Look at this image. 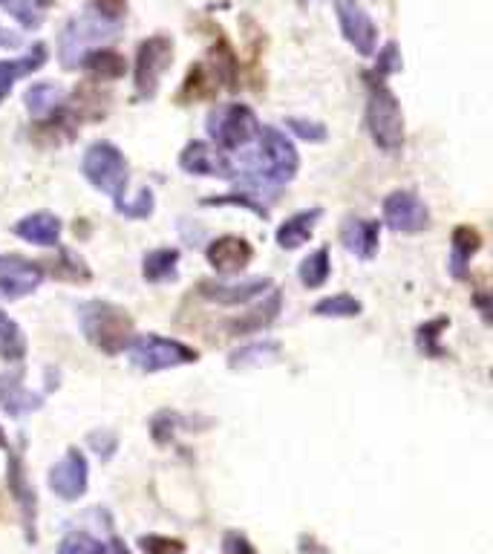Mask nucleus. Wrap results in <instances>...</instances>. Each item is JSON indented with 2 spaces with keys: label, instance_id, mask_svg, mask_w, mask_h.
I'll return each instance as SVG.
<instances>
[{
  "label": "nucleus",
  "instance_id": "nucleus-4",
  "mask_svg": "<svg viewBox=\"0 0 493 554\" xmlns=\"http://www.w3.org/2000/svg\"><path fill=\"white\" fill-rule=\"evenodd\" d=\"M81 174L87 177V182L113 197V202H119L127 194V185H130V165H127V156H124L113 142H96L84 151L81 159Z\"/></svg>",
  "mask_w": 493,
  "mask_h": 554
},
{
  "label": "nucleus",
  "instance_id": "nucleus-20",
  "mask_svg": "<svg viewBox=\"0 0 493 554\" xmlns=\"http://www.w3.org/2000/svg\"><path fill=\"white\" fill-rule=\"evenodd\" d=\"M280 306H283V295L277 289H269V295H260L243 318L231 321V332L248 335V332H260V329L272 327L277 315H280Z\"/></svg>",
  "mask_w": 493,
  "mask_h": 554
},
{
  "label": "nucleus",
  "instance_id": "nucleus-12",
  "mask_svg": "<svg viewBox=\"0 0 493 554\" xmlns=\"http://www.w3.org/2000/svg\"><path fill=\"white\" fill-rule=\"evenodd\" d=\"M179 168L191 177H214V179H231L237 165L217 148L208 142H191L185 145V151L179 153Z\"/></svg>",
  "mask_w": 493,
  "mask_h": 554
},
{
  "label": "nucleus",
  "instance_id": "nucleus-10",
  "mask_svg": "<svg viewBox=\"0 0 493 554\" xmlns=\"http://www.w3.org/2000/svg\"><path fill=\"white\" fill-rule=\"evenodd\" d=\"M272 289L269 277H246V280H202L197 292L211 303L222 306H246L254 303L260 295H266Z\"/></svg>",
  "mask_w": 493,
  "mask_h": 554
},
{
  "label": "nucleus",
  "instance_id": "nucleus-44",
  "mask_svg": "<svg viewBox=\"0 0 493 554\" xmlns=\"http://www.w3.org/2000/svg\"><path fill=\"white\" fill-rule=\"evenodd\" d=\"M0 451H12V448H9V436H6L3 425H0Z\"/></svg>",
  "mask_w": 493,
  "mask_h": 554
},
{
  "label": "nucleus",
  "instance_id": "nucleus-28",
  "mask_svg": "<svg viewBox=\"0 0 493 554\" xmlns=\"http://www.w3.org/2000/svg\"><path fill=\"white\" fill-rule=\"evenodd\" d=\"M361 301L355 295H332V298H323V301L315 303V315L321 318H355L361 315Z\"/></svg>",
  "mask_w": 493,
  "mask_h": 554
},
{
  "label": "nucleus",
  "instance_id": "nucleus-34",
  "mask_svg": "<svg viewBox=\"0 0 493 554\" xmlns=\"http://www.w3.org/2000/svg\"><path fill=\"white\" fill-rule=\"evenodd\" d=\"M286 127L295 133L297 139H303V142H315V145L326 142V136H329L326 125H321V122H312V119H300V116L286 119Z\"/></svg>",
  "mask_w": 493,
  "mask_h": 554
},
{
  "label": "nucleus",
  "instance_id": "nucleus-39",
  "mask_svg": "<svg viewBox=\"0 0 493 554\" xmlns=\"http://www.w3.org/2000/svg\"><path fill=\"white\" fill-rule=\"evenodd\" d=\"M176 422H179V419H176V413H168V410H162V413H156V416H153L150 430H153V439H156V445H165V442L171 439Z\"/></svg>",
  "mask_w": 493,
  "mask_h": 554
},
{
  "label": "nucleus",
  "instance_id": "nucleus-37",
  "mask_svg": "<svg viewBox=\"0 0 493 554\" xmlns=\"http://www.w3.org/2000/svg\"><path fill=\"white\" fill-rule=\"evenodd\" d=\"M87 442H90V448L99 454L101 462H110L113 454H116V448H119V439H116L113 430H93Z\"/></svg>",
  "mask_w": 493,
  "mask_h": 554
},
{
  "label": "nucleus",
  "instance_id": "nucleus-5",
  "mask_svg": "<svg viewBox=\"0 0 493 554\" xmlns=\"http://www.w3.org/2000/svg\"><path fill=\"white\" fill-rule=\"evenodd\" d=\"M367 127L372 133V142L381 151L395 153L404 145V113L401 104L393 96V90L378 78L370 81V99H367Z\"/></svg>",
  "mask_w": 493,
  "mask_h": 554
},
{
  "label": "nucleus",
  "instance_id": "nucleus-31",
  "mask_svg": "<svg viewBox=\"0 0 493 554\" xmlns=\"http://www.w3.org/2000/svg\"><path fill=\"white\" fill-rule=\"evenodd\" d=\"M447 318H436V321H427L424 327H419L416 332V344H419V350L424 355H430V358H436V355H442V332L447 329Z\"/></svg>",
  "mask_w": 493,
  "mask_h": 554
},
{
  "label": "nucleus",
  "instance_id": "nucleus-22",
  "mask_svg": "<svg viewBox=\"0 0 493 554\" xmlns=\"http://www.w3.org/2000/svg\"><path fill=\"white\" fill-rule=\"evenodd\" d=\"M24 104L32 119H50L52 113L64 104V90L52 81H38L24 93Z\"/></svg>",
  "mask_w": 493,
  "mask_h": 554
},
{
  "label": "nucleus",
  "instance_id": "nucleus-19",
  "mask_svg": "<svg viewBox=\"0 0 493 554\" xmlns=\"http://www.w3.org/2000/svg\"><path fill=\"white\" fill-rule=\"evenodd\" d=\"M323 217L321 208H309V211H300V214H292L289 220H283L280 228H277V234H274V240H277V246L280 249H286V252H295L300 246H306L309 243V237L315 234V226H318V220Z\"/></svg>",
  "mask_w": 493,
  "mask_h": 554
},
{
  "label": "nucleus",
  "instance_id": "nucleus-41",
  "mask_svg": "<svg viewBox=\"0 0 493 554\" xmlns=\"http://www.w3.org/2000/svg\"><path fill=\"white\" fill-rule=\"evenodd\" d=\"M401 70V55L395 50V44H387L381 55H378V64H375V76L384 78L390 76V73H398Z\"/></svg>",
  "mask_w": 493,
  "mask_h": 554
},
{
  "label": "nucleus",
  "instance_id": "nucleus-46",
  "mask_svg": "<svg viewBox=\"0 0 493 554\" xmlns=\"http://www.w3.org/2000/svg\"><path fill=\"white\" fill-rule=\"evenodd\" d=\"M0 6H3V9H6V12H9V9H12V6H15V0H0Z\"/></svg>",
  "mask_w": 493,
  "mask_h": 554
},
{
  "label": "nucleus",
  "instance_id": "nucleus-6",
  "mask_svg": "<svg viewBox=\"0 0 493 554\" xmlns=\"http://www.w3.org/2000/svg\"><path fill=\"white\" fill-rule=\"evenodd\" d=\"M208 136L222 151H243L251 148L260 136V122L248 104H225L217 107L208 122H205Z\"/></svg>",
  "mask_w": 493,
  "mask_h": 554
},
{
  "label": "nucleus",
  "instance_id": "nucleus-16",
  "mask_svg": "<svg viewBox=\"0 0 493 554\" xmlns=\"http://www.w3.org/2000/svg\"><path fill=\"white\" fill-rule=\"evenodd\" d=\"M341 243L349 254L358 260H372L381 246V226L378 220H364V217H346L341 226Z\"/></svg>",
  "mask_w": 493,
  "mask_h": 554
},
{
  "label": "nucleus",
  "instance_id": "nucleus-9",
  "mask_svg": "<svg viewBox=\"0 0 493 554\" xmlns=\"http://www.w3.org/2000/svg\"><path fill=\"white\" fill-rule=\"evenodd\" d=\"M90 485V465L87 456L78 448H67V454L61 456V462H55L50 471V488L55 497H61L64 503H78L87 494Z\"/></svg>",
  "mask_w": 493,
  "mask_h": 554
},
{
  "label": "nucleus",
  "instance_id": "nucleus-33",
  "mask_svg": "<svg viewBox=\"0 0 493 554\" xmlns=\"http://www.w3.org/2000/svg\"><path fill=\"white\" fill-rule=\"evenodd\" d=\"M153 191L150 188H142L139 194H136V200H127V197H122V200L116 202V211L119 214H124V217H130V220H145V217H150L153 214Z\"/></svg>",
  "mask_w": 493,
  "mask_h": 554
},
{
  "label": "nucleus",
  "instance_id": "nucleus-29",
  "mask_svg": "<svg viewBox=\"0 0 493 554\" xmlns=\"http://www.w3.org/2000/svg\"><path fill=\"white\" fill-rule=\"evenodd\" d=\"M58 554H107V546L101 543L99 537H93L87 531H70L61 540Z\"/></svg>",
  "mask_w": 493,
  "mask_h": 554
},
{
  "label": "nucleus",
  "instance_id": "nucleus-47",
  "mask_svg": "<svg viewBox=\"0 0 493 554\" xmlns=\"http://www.w3.org/2000/svg\"><path fill=\"white\" fill-rule=\"evenodd\" d=\"M35 6H52V0H32Z\"/></svg>",
  "mask_w": 493,
  "mask_h": 554
},
{
  "label": "nucleus",
  "instance_id": "nucleus-15",
  "mask_svg": "<svg viewBox=\"0 0 493 554\" xmlns=\"http://www.w3.org/2000/svg\"><path fill=\"white\" fill-rule=\"evenodd\" d=\"M0 407H3L6 416L24 419V416L44 407V393L26 390L24 373L21 370H9V373H0Z\"/></svg>",
  "mask_w": 493,
  "mask_h": 554
},
{
  "label": "nucleus",
  "instance_id": "nucleus-26",
  "mask_svg": "<svg viewBox=\"0 0 493 554\" xmlns=\"http://www.w3.org/2000/svg\"><path fill=\"white\" fill-rule=\"evenodd\" d=\"M329 272H332V263H329V249L321 246L315 252L309 254L300 266H297V275H300V283L306 289H321L323 283L329 280Z\"/></svg>",
  "mask_w": 493,
  "mask_h": 554
},
{
  "label": "nucleus",
  "instance_id": "nucleus-8",
  "mask_svg": "<svg viewBox=\"0 0 493 554\" xmlns=\"http://www.w3.org/2000/svg\"><path fill=\"white\" fill-rule=\"evenodd\" d=\"M384 223L398 234H421L430 228V211L416 191H393L384 197Z\"/></svg>",
  "mask_w": 493,
  "mask_h": 554
},
{
  "label": "nucleus",
  "instance_id": "nucleus-21",
  "mask_svg": "<svg viewBox=\"0 0 493 554\" xmlns=\"http://www.w3.org/2000/svg\"><path fill=\"white\" fill-rule=\"evenodd\" d=\"M482 249V234L473 226H459L453 231V249H450V272L456 280H468L470 260Z\"/></svg>",
  "mask_w": 493,
  "mask_h": 554
},
{
  "label": "nucleus",
  "instance_id": "nucleus-36",
  "mask_svg": "<svg viewBox=\"0 0 493 554\" xmlns=\"http://www.w3.org/2000/svg\"><path fill=\"white\" fill-rule=\"evenodd\" d=\"M41 280H26V277H3L0 275V298L6 301H18V298H26L38 289Z\"/></svg>",
  "mask_w": 493,
  "mask_h": 554
},
{
  "label": "nucleus",
  "instance_id": "nucleus-30",
  "mask_svg": "<svg viewBox=\"0 0 493 554\" xmlns=\"http://www.w3.org/2000/svg\"><path fill=\"white\" fill-rule=\"evenodd\" d=\"M211 58H214V78L220 84H225V87H234L237 76H240V64H237L234 52L228 50L225 44H220V47L211 50Z\"/></svg>",
  "mask_w": 493,
  "mask_h": 554
},
{
  "label": "nucleus",
  "instance_id": "nucleus-24",
  "mask_svg": "<svg viewBox=\"0 0 493 554\" xmlns=\"http://www.w3.org/2000/svg\"><path fill=\"white\" fill-rule=\"evenodd\" d=\"M81 67L93 78H101V81H116V78H122L124 73H127L124 55H119L116 50H107V47L90 52V55L81 61Z\"/></svg>",
  "mask_w": 493,
  "mask_h": 554
},
{
  "label": "nucleus",
  "instance_id": "nucleus-14",
  "mask_svg": "<svg viewBox=\"0 0 493 554\" xmlns=\"http://www.w3.org/2000/svg\"><path fill=\"white\" fill-rule=\"evenodd\" d=\"M205 260H208V266L220 277L240 275V272H246L248 263L254 260V249H251V243L243 240V237L225 234V237H217L205 249Z\"/></svg>",
  "mask_w": 493,
  "mask_h": 554
},
{
  "label": "nucleus",
  "instance_id": "nucleus-38",
  "mask_svg": "<svg viewBox=\"0 0 493 554\" xmlns=\"http://www.w3.org/2000/svg\"><path fill=\"white\" fill-rule=\"evenodd\" d=\"M202 205H243V208H251V211H254V214H257L260 220H269V211H266V208H263V205H260L257 200H251L248 194H243V197H240V194H225V197H205V200H202Z\"/></svg>",
  "mask_w": 493,
  "mask_h": 554
},
{
  "label": "nucleus",
  "instance_id": "nucleus-45",
  "mask_svg": "<svg viewBox=\"0 0 493 554\" xmlns=\"http://www.w3.org/2000/svg\"><path fill=\"white\" fill-rule=\"evenodd\" d=\"M15 41H18L15 35H9V32H3V29H0V44H15Z\"/></svg>",
  "mask_w": 493,
  "mask_h": 554
},
{
  "label": "nucleus",
  "instance_id": "nucleus-18",
  "mask_svg": "<svg viewBox=\"0 0 493 554\" xmlns=\"http://www.w3.org/2000/svg\"><path fill=\"white\" fill-rule=\"evenodd\" d=\"M50 52L47 44H32V50L21 55V58H12V61H0V104L6 101V96L12 93V87L21 81V78L32 76L35 70H41L47 64Z\"/></svg>",
  "mask_w": 493,
  "mask_h": 554
},
{
  "label": "nucleus",
  "instance_id": "nucleus-13",
  "mask_svg": "<svg viewBox=\"0 0 493 554\" xmlns=\"http://www.w3.org/2000/svg\"><path fill=\"white\" fill-rule=\"evenodd\" d=\"M6 485H9V494L15 497V503L21 508V520H24L26 540L35 543L38 534H35V520H38V497H35V488L29 485L26 477L24 459L18 454L9 451V465H6Z\"/></svg>",
  "mask_w": 493,
  "mask_h": 554
},
{
  "label": "nucleus",
  "instance_id": "nucleus-7",
  "mask_svg": "<svg viewBox=\"0 0 493 554\" xmlns=\"http://www.w3.org/2000/svg\"><path fill=\"white\" fill-rule=\"evenodd\" d=\"M173 61V41L165 38V35H153L148 41L139 44V52H136V70H133V78H136V90L142 99H153L159 84H162V76L165 70L171 67Z\"/></svg>",
  "mask_w": 493,
  "mask_h": 554
},
{
  "label": "nucleus",
  "instance_id": "nucleus-23",
  "mask_svg": "<svg viewBox=\"0 0 493 554\" xmlns=\"http://www.w3.org/2000/svg\"><path fill=\"white\" fill-rule=\"evenodd\" d=\"M179 249H153L142 260V275L148 283H173L179 277Z\"/></svg>",
  "mask_w": 493,
  "mask_h": 554
},
{
  "label": "nucleus",
  "instance_id": "nucleus-3",
  "mask_svg": "<svg viewBox=\"0 0 493 554\" xmlns=\"http://www.w3.org/2000/svg\"><path fill=\"white\" fill-rule=\"evenodd\" d=\"M124 353L130 358V364L142 373H162L173 367H185V364H197L199 353L194 347H188L185 341L165 338V335H133L130 344L124 347Z\"/></svg>",
  "mask_w": 493,
  "mask_h": 554
},
{
  "label": "nucleus",
  "instance_id": "nucleus-11",
  "mask_svg": "<svg viewBox=\"0 0 493 554\" xmlns=\"http://www.w3.org/2000/svg\"><path fill=\"white\" fill-rule=\"evenodd\" d=\"M335 12H338V24H341L346 41L361 55H375L378 29H375L370 12L358 0H335Z\"/></svg>",
  "mask_w": 493,
  "mask_h": 554
},
{
  "label": "nucleus",
  "instance_id": "nucleus-42",
  "mask_svg": "<svg viewBox=\"0 0 493 554\" xmlns=\"http://www.w3.org/2000/svg\"><path fill=\"white\" fill-rule=\"evenodd\" d=\"M300 552L303 554H329V549L318 543V537H312V534H303L300 537Z\"/></svg>",
  "mask_w": 493,
  "mask_h": 554
},
{
  "label": "nucleus",
  "instance_id": "nucleus-32",
  "mask_svg": "<svg viewBox=\"0 0 493 554\" xmlns=\"http://www.w3.org/2000/svg\"><path fill=\"white\" fill-rule=\"evenodd\" d=\"M0 275L26 277V280H44V275H41V263H32V260H24V257H12V254H0Z\"/></svg>",
  "mask_w": 493,
  "mask_h": 554
},
{
  "label": "nucleus",
  "instance_id": "nucleus-35",
  "mask_svg": "<svg viewBox=\"0 0 493 554\" xmlns=\"http://www.w3.org/2000/svg\"><path fill=\"white\" fill-rule=\"evenodd\" d=\"M139 549L145 554H185V543L165 534H145L139 537Z\"/></svg>",
  "mask_w": 493,
  "mask_h": 554
},
{
  "label": "nucleus",
  "instance_id": "nucleus-48",
  "mask_svg": "<svg viewBox=\"0 0 493 554\" xmlns=\"http://www.w3.org/2000/svg\"><path fill=\"white\" fill-rule=\"evenodd\" d=\"M300 3H306V0H300Z\"/></svg>",
  "mask_w": 493,
  "mask_h": 554
},
{
  "label": "nucleus",
  "instance_id": "nucleus-40",
  "mask_svg": "<svg viewBox=\"0 0 493 554\" xmlns=\"http://www.w3.org/2000/svg\"><path fill=\"white\" fill-rule=\"evenodd\" d=\"M222 554H257V549L243 531H225L222 534Z\"/></svg>",
  "mask_w": 493,
  "mask_h": 554
},
{
  "label": "nucleus",
  "instance_id": "nucleus-43",
  "mask_svg": "<svg viewBox=\"0 0 493 554\" xmlns=\"http://www.w3.org/2000/svg\"><path fill=\"white\" fill-rule=\"evenodd\" d=\"M110 549H113V554H130L127 552V546H124L119 537H113V543H110Z\"/></svg>",
  "mask_w": 493,
  "mask_h": 554
},
{
  "label": "nucleus",
  "instance_id": "nucleus-25",
  "mask_svg": "<svg viewBox=\"0 0 493 554\" xmlns=\"http://www.w3.org/2000/svg\"><path fill=\"white\" fill-rule=\"evenodd\" d=\"M26 335L21 324L15 318H9L3 309H0V358L9 361V364H18L26 358Z\"/></svg>",
  "mask_w": 493,
  "mask_h": 554
},
{
  "label": "nucleus",
  "instance_id": "nucleus-17",
  "mask_svg": "<svg viewBox=\"0 0 493 554\" xmlns=\"http://www.w3.org/2000/svg\"><path fill=\"white\" fill-rule=\"evenodd\" d=\"M15 237L18 240H24L29 246H41V249H52V246H58V240H61V220L50 214V211H35V214H26L21 217L15 226Z\"/></svg>",
  "mask_w": 493,
  "mask_h": 554
},
{
  "label": "nucleus",
  "instance_id": "nucleus-1",
  "mask_svg": "<svg viewBox=\"0 0 493 554\" xmlns=\"http://www.w3.org/2000/svg\"><path fill=\"white\" fill-rule=\"evenodd\" d=\"M122 32L119 18L104 15L99 9H87L81 15H73L58 38V61L64 70H78L81 61L93 50H101L104 44L116 41Z\"/></svg>",
  "mask_w": 493,
  "mask_h": 554
},
{
  "label": "nucleus",
  "instance_id": "nucleus-2",
  "mask_svg": "<svg viewBox=\"0 0 493 554\" xmlns=\"http://www.w3.org/2000/svg\"><path fill=\"white\" fill-rule=\"evenodd\" d=\"M78 327L84 338L104 355L124 353L133 338V318L110 301H87L78 306Z\"/></svg>",
  "mask_w": 493,
  "mask_h": 554
},
{
  "label": "nucleus",
  "instance_id": "nucleus-27",
  "mask_svg": "<svg viewBox=\"0 0 493 554\" xmlns=\"http://www.w3.org/2000/svg\"><path fill=\"white\" fill-rule=\"evenodd\" d=\"M280 353V344L277 341H263V344H248L240 347L237 353L228 358L231 370H251V367H260L266 361H272Z\"/></svg>",
  "mask_w": 493,
  "mask_h": 554
}]
</instances>
